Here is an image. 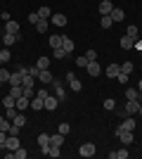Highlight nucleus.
<instances>
[{
    "mask_svg": "<svg viewBox=\"0 0 142 159\" xmlns=\"http://www.w3.org/2000/svg\"><path fill=\"white\" fill-rule=\"evenodd\" d=\"M67 83L71 86V90H74V93H81V90H83L81 79H78V76H76L74 71H69V74H67Z\"/></svg>",
    "mask_w": 142,
    "mask_h": 159,
    "instance_id": "1",
    "label": "nucleus"
},
{
    "mask_svg": "<svg viewBox=\"0 0 142 159\" xmlns=\"http://www.w3.org/2000/svg\"><path fill=\"white\" fill-rule=\"evenodd\" d=\"M21 40V33H7V31H2V45L5 48H12L14 43H19Z\"/></svg>",
    "mask_w": 142,
    "mask_h": 159,
    "instance_id": "2",
    "label": "nucleus"
},
{
    "mask_svg": "<svg viewBox=\"0 0 142 159\" xmlns=\"http://www.w3.org/2000/svg\"><path fill=\"white\" fill-rule=\"evenodd\" d=\"M116 135H118V138H121V143H123V145H126V147H128L130 143H133V140H135V135H133V131H123L121 126L116 128Z\"/></svg>",
    "mask_w": 142,
    "mask_h": 159,
    "instance_id": "3",
    "label": "nucleus"
},
{
    "mask_svg": "<svg viewBox=\"0 0 142 159\" xmlns=\"http://www.w3.org/2000/svg\"><path fill=\"white\" fill-rule=\"evenodd\" d=\"M95 152H97L95 143H83V145L78 147V154H81V157H95Z\"/></svg>",
    "mask_w": 142,
    "mask_h": 159,
    "instance_id": "4",
    "label": "nucleus"
},
{
    "mask_svg": "<svg viewBox=\"0 0 142 159\" xmlns=\"http://www.w3.org/2000/svg\"><path fill=\"white\" fill-rule=\"evenodd\" d=\"M17 147H21V143H19V135H7L5 145H2V150H10V152H14Z\"/></svg>",
    "mask_w": 142,
    "mask_h": 159,
    "instance_id": "5",
    "label": "nucleus"
},
{
    "mask_svg": "<svg viewBox=\"0 0 142 159\" xmlns=\"http://www.w3.org/2000/svg\"><path fill=\"white\" fill-rule=\"evenodd\" d=\"M52 86H54V98L59 100V102H64V100H67V93H64V88H62V81L52 79Z\"/></svg>",
    "mask_w": 142,
    "mask_h": 159,
    "instance_id": "6",
    "label": "nucleus"
},
{
    "mask_svg": "<svg viewBox=\"0 0 142 159\" xmlns=\"http://www.w3.org/2000/svg\"><path fill=\"white\" fill-rule=\"evenodd\" d=\"M85 71H88V76H100V74H102V66H100V62H97V60L88 62V64H85Z\"/></svg>",
    "mask_w": 142,
    "mask_h": 159,
    "instance_id": "7",
    "label": "nucleus"
},
{
    "mask_svg": "<svg viewBox=\"0 0 142 159\" xmlns=\"http://www.w3.org/2000/svg\"><path fill=\"white\" fill-rule=\"evenodd\" d=\"M140 107V100H126V114H137Z\"/></svg>",
    "mask_w": 142,
    "mask_h": 159,
    "instance_id": "8",
    "label": "nucleus"
},
{
    "mask_svg": "<svg viewBox=\"0 0 142 159\" xmlns=\"http://www.w3.org/2000/svg\"><path fill=\"white\" fill-rule=\"evenodd\" d=\"M31 107H33L36 112H41V109H45V98H43V95H38V93H36L33 98H31Z\"/></svg>",
    "mask_w": 142,
    "mask_h": 159,
    "instance_id": "9",
    "label": "nucleus"
},
{
    "mask_svg": "<svg viewBox=\"0 0 142 159\" xmlns=\"http://www.w3.org/2000/svg\"><path fill=\"white\" fill-rule=\"evenodd\" d=\"M28 107H31V98L19 95V98H17V109H19V112H24V109H28Z\"/></svg>",
    "mask_w": 142,
    "mask_h": 159,
    "instance_id": "10",
    "label": "nucleus"
},
{
    "mask_svg": "<svg viewBox=\"0 0 142 159\" xmlns=\"http://www.w3.org/2000/svg\"><path fill=\"white\" fill-rule=\"evenodd\" d=\"M64 138H67V135H62L59 131H57V133H52V135H50V145L62 147V145H64Z\"/></svg>",
    "mask_w": 142,
    "mask_h": 159,
    "instance_id": "11",
    "label": "nucleus"
},
{
    "mask_svg": "<svg viewBox=\"0 0 142 159\" xmlns=\"http://www.w3.org/2000/svg\"><path fill=\"white\" fill-rule=\"evenodd\" d=\"M135 126H137V121L133 119V116H126V119H123V124H121L123 131H135Z\"/></svg>",
    "mask_w": 142,
    "mask_h": 159,
    "instance_id": "12",
    "label": "nucleus"
},
{
    "mask_svg": "<svg viewBox=\"0 0 142 159\" xmlns=\"http://www.w3.org/2000/svg\"><path fill=\"white\" fill-rule=\"evenodd\" d=\"M97 10H100V14H111V10H114V2H109V0H102Z\"/></svg>",
    "mask_w": 142,
    "mask_h": 159,
    "instance_id": "13",
    "label": "nucleus"
},
{
    "mask_svg": "<svg viewBox=\"0 0 142 159\" xmlns=\"http://www.w3.org/2000/svg\"><path fill=\"white\" fill-rule=\"evenodd\" d=\"M109 17H111V19H114V24H116V21H123V19H126V12H123L121 7H114Z\"/></svg>",
    "mask_w": 142,
    "mask_h": 159,
    "instance_id": "14",
    "label": "nucleus"
},
{
    "mask_svg": "<svg viewBox=\"0 0 142 159\" xmlns=\"http://www.w3.org/2000/svg\"><path fill=\"white\" fill-rule=\"evenodd\" d=\"M38 79H41V83L50 86V83H52V74H50V69H41V74H38Z\"/></svg>",
    "mask_w": 142,
    "mask_h": 159,
    "instance_id": "15",
    "label": "nucleus"
},
{
    "mask_svg": "<svg viewBox=\"0 0 142 159\" xmlns=\"http://www.w3.org/2000/svg\"><path fill=\"white\" fill-rule=\"evenodd\" d=\"M57 105H59V100L54 98V95H47V98H45V109L54 112V109H57Z\"/></svg>",
    "mask_w": 142,
    "mask_h": 159,
    "instance_id": "16",
    "label": "nucleus"
},
{
    "mask_svg": "<svg viewBox=\"0 0 142 159\" xmlns=\"http://www.w3.org/2000/svg\"><path fill=\"white\" fill-rule=\"evenodd\" d=\"M5 31H7V33H21V31H19V21H14V19L5 21Z\"/></svg>",
    "mask_w": 142,
    "mask_h": 159,
    "instance_id": "17",
    "label": "nucleus"
},
{
    "mask_svg": "<svg viewBox=\"0 0 142 159\" xmlns=\"http://www.w3.org/2000/svg\"><path fill=\"white\" fill-rule=\"evenodd\" d=\"M50 19H52V24H54V26H67V17H64V14H62V12L52 14Z\"/></svg>",
    "mask_w": 142,
    "mask_h": 159,
    "instance_id": "18",
    "label": "nucleus"
},
{
    "mask_svg": "<svg viewBox=\"0 0 142 159\" xmlns=\"http://www.w3.org/2000/svg\"><path fill=\"white\" fill-rule=\"evenodd\" d=\"M21 76H24V74H19V71H12V74H10V81H7L10 88H12V86H21Z\"/></svg>",
    "mask_w": 142,
    "mask_h": 159,
    "instance_id": "19",
    "label": "nucleus"
},
{
    "mask_svg": "<svg viewBox=\"0 0 142 159\" xmlns=\"http://www.w3.org/2000/svg\"><path fill=\"white\" fill-rule=\"evenodd\" d=\"M118 74H121V64H109L107 66V76L109 79H116Z\"/></svg>",
    "mask_w": 142,
    "mask_h": 159,
    "instance_id": "20",
    "label": "nucleus"
},
{
    "mask_svg": "<svg viewBox=\"0 0 142 159\" xmlns=\"http://www.w3.org/2000/svg\"><path fill=\"white\" fill-rule=\"evenodd\" d=\"M2 107H5V109H10V107H17V98H14L12 93L5 95V98H2Z\"/></svg>",
    "mask_w": 142,
    "mask_h": 159,
    "instance_id": "21",
    "label": "nucleus"
},
{
    "mask_svg": "<svg viewBox=\"0 0 142 159\" xmlns=\"http://www.w3.org/2000/svg\"><path fill=\"white\" fill-rule=\"evenodd\" d=\"M62 48L67 50V55H71V52H74V48H76V43H74L71 38H67V36H64V40H62Z\"/></svg>",
    "mask_w": 142,
    "mask_h": 159,
    "instance_id": "22",
    "label": "nucleus"
},
{
    "mask_svg": "<svg viewBox=\"0 0 142 159\" xmlns=\"http://www.w3.org/2000/svg\"><path fill=\"white\" fill-rule=\"evenodd\" d=\"M62 40H64V36H59V33H52V36H50V45H52V50H54V48H62Z\"/></svg>",
    "mask_w": 142,
    "mask_h": 159,
    "instance_id": "23",
    "label": "nucleus"
},
{
    "mask_svg": "<svg viewBox=\"0 0 142 159\" xmlns=\"http://www.w3.org/2000/svg\"><path fill=\"white\" fill-rule=\"evenodd\" d=\"M109 159H128V150H116V152H109Z\"/></svg>",
    "mask_w": 142,
    "mask_h": 159,
    "instance_id": "24",
    "label": "nucleus"
},
{
    "mask_svg": "<svg viewBox=\"0 0 142 159\" xmlns=\"http://www.w3.org/2000/svg\"><path fill=\"white\" fill-rule=\"evenodd\" d=\"M12 124H17L19 128H24V126H26V116H24L21 112H17V114H14V119H12Z\"/></svg>",
    "mask_w": 142,
    "mask_h": 159,
    "instance_id": "25",
    "label": "nucleus"
},
{
    "mask_svg": "<svg viewBox=\"0 0 142 159\" xmlns=\"http://www.w3.org/2000/svg\"><path fill=\"white\" fill-rule=\"evenodd\" d=\"M100 26H102V29H111V26H114V19H111L109 14H102V19H100Z\"/></svg>",
    "mask_w": 142,
    "mask_h": 159,
    "instance_id": "26",
    "label": "nucleus"
},
{
    "mask_svg": "<svg viewBox=\"0 0 142 159\" xmlns=\"http://www.w3.org/2000/svg\"><path fill=\"white\" fill-rule=\"evenodd\" d=\"M133 45H135V38H130V36H123L121 38V48L123 50H130Z\"/></svg>",
    "mask_w": 142,
    "mask_h": 159,
    "instance_id": "27",
    "label": "nucleus"
},
{
    "mask_svg": "<svg viewBox=\"0 0 142 159\" xmlns=\"http://www.w3.org/2000/svg\"><path fill=\"white\" fill-rule=\"evenodd\" d=\"M137 98H140L137 88H126V100H137Z\"/></svg>",
    "mask_w": 142,
    "mask_h": 159,
    "instance_id": "28",
    "label": "nucleus"
},
{
    "mask_svg": "<svg viewBox=\"0 0 142 159\" xmlns=\"http://www.w3.org/2000/svg\"><path fill=\"white\" fill-rule=\"evenodd\" d=\"M36 31L38 33H47V19H38L36 21Z\"/></svg>",
    "mask_w": 142,
    "mask_h": 159,
    "instance_id": "29",
    "label": "nucleus"
},
{
    "mask_svg": "<svg viewBox=\"0 0 142 159\" xmlns=\"http://www.w3.org/2000/svg\"><path fill=\"white\" fill-rule=\"evenodd\" d=\"M10 126H12V121L7 119V116H0V131H10Z\"/></svg>",
    "mask_w": 142,
    "mask_h": 159,
    "instance_id": "30",
    "label": "nucleus"
},
{
    "mask_svg": "<svg viewBox=\"0 0 142 159\" xmlns=\"http://www.w3.org/2000/svg\"><path fill=\"white\" fill-rule=\"evenodd\" d=\"M36 66H38V69H47V66H50V57H38Z\"/></svg>",
    "mask_w": 142,
    "mask_h": 159,
    "instance_id": "31",
    "label": "nucleus"
},
{
    "mask_svg": "<svg viewBox=\"0 0 142 159\" xmlns=\"http://www.w3.org/2000/svg\"><path fill=\"white\" fill-rule=\"evenodd\" d=\"M54 60H64V57H69V55H67V50H64V48H54Z\"/></svg>",
    "mask_w": 142,
    "mask_h": 159,
    "instance_id": "32",
    "label": "nucleus"
},
{
    "mask_svg": "<svg viewBox=\"0 0 142 159\" xmlns=\"http://www.w3.org/2000/svg\"><path fill=\"white\" fill-rule=\"evenodd\" d=\"M0 60H2V64L12 60V55H10V48H2V50H0Z\"/></svg>",
    "mask_w": 142,
    "mask_h": 159,
    "instance_id": "33",
    "label": "nucleus"
},
{
    "mask_svg": "<svg viewBox=\"0 0 142 159\" xmlns=\"http://www.w3.org/2000/svg\"><path fill=\"white\" fill-rule=\"evenodd\" d=\"M38 17H41V19H50V17H52L50 7H41V10H38Z\"/></svg>",
    "mask_w": 142,
    "mask_h": 159,
    "instance_id": "34",
    "label": "nucleus"
},
{
    "mask_svg": "<svg viewBox=\"0 0 142 159\" xmlns=\"http://www.w3.org/2000/svg\"><path fill=\"white\" fill-rule=\"evenodd\" d=\"M104 109H107V112L116 109V100H114V98H107V100H104Z\"/></svg>",
    "mask_w": 142,
    "mask_h": 159,
    "instance_id": "35",
    "label": "nucleus"
},
{
    "mask_svg": "<svg viewBox=\"0 0 142 159\" xmlns=\"http://www.w3.org/2000/svg\"><path fill=\"white\" fill-rule=\"evenodd\" d=\"M33 79H36V76H31V74H24V76H21V86H33Z\"/></svg>",
    "mask_w": 142,
    "mask_h": 159,
    "instance_id": "36",
    "label": "nucleus"
},
{
    "mask_svg": "<svg viewBox=\"0 0 142 159\" xmlns=\"http://www.w3.org/2000/svg\"><path fill=\"white\" fill-rule=\"evenodd\" d=\"M10 74H12V71H7L5 66H0V81H2V83H7V81H10Z\"/></svg>",
    "mask_w": 142,
    "mask_h": 159,
    "instance_id": "37",
    "label": "nucleus"
},
{
    "mask_svg": "<svg viewBox=\"0 0 142 159\" xmlns=\"http://www.w3.org/2000/svg\"><path fill=\"white\" fill-rule=\"evenodd\" d=\"M133 69H135V66H133V62H123V64H121V71H123V74H133Z\"/></svg>",
    "mask_w": 142,
    "mask_h": 159,
    "instance_id": "38",
    "label": "nucleus"
},
{
    "mask_svg": "<svg viewBox=\"0 0 142 159\" xmlns=\"http://www.w3.org/2000/svg\"><path fill=\"white\" fill-rule=\"evenodd\" d=\"M26 150H24V147H17V150H14V159H26Z\"/></svg>",
    "mask_w": 142,
    "mask_h": 159,
    "instance_id": "39",
    "label": "nucleus"
},
{
    "mask_svg": "<svg viewBox=\"0 0 142 159\" xmlns=\"http://www.w3.org/2000/svg\"><path fill=\"white\" fill-rule=\"evenodd\" d=\"M57 131H59L62 135H69V131H71V126H69L67 121H62V124H59V128H57Z\"/></svg>",
    "mask_w": 142,
    "mask_h": 159,
    "instance_id": "40",
    "label": "nucleus"
},
{
    "mask_svg": "<svg viewBox=\"0 0 142 159\" xmlns=\"http://www.w3.org/2000/svg\"><path fill=\"white\" fill-rule=\"evenodd\" d=\"M50 143V133H41L38 135V145H47Z\"/></svg>",
    "mask_w": 142,
    "mask_h": 159,
    "instance_id": "41",
    "label": "nucleus"
},
{
    "mask_svg": "<svg viewBox=\"0 0 142 159\" xmlns=\"http://www.w3.org/2000/svg\"><path fill=\"white\" fill-rule=\"evenodd\" d=\"M128 79H130V76H128V74H118V76H116V81H118V83H123V86H126V83H128Z\"/></svg>",
    "mask_w": 142,
    "mask_h": 159,
    "instance_id": "42",
    "label": "nucleus"
},
{
    "mask_svg": "<svg viewBox=\"0 0 142 159\" xmlns=\"http://www.w3.org/2000/svg\"><path fill=\"white\" fill-rule=\"evenodd\" d=\"M85 64H88V60H85V55H83V57H76V66H81V69H85Z\"/></svg>",
    "mask_w": 142,
    "mask_h": 159,
    "instance_id": "43",
    "label": "nucleus"
},
{
    "mask_svg": "<svg viewBox=\"0 0 142 159\" xmlns=\"http://www.w3.org/2000/svg\"><path fill=\"white\" fill-rule=\"evenodd\" d=\"M126 36H130V38H135V36H137V26H135V24H130V26H128V33H126Z\"/></svg>",
    "mask_w": 142,
    "mask_h": 159,
    "instance_id": "44",
    "label": "nucleus"
},
{
    "mask_svg": "<svg viewBox=\"0 0 142 159\" xmlns=\"http://www.w3.org/2000/svg\"><path fill=\"white\" fill-rule=\"evenodd\" d=\"M7 135H19V126H17V124H12V126H10V131H7Z\"/></svg>",
    "mask_w": 142,
    "mask_h": 159,
    "instance_id": "45",
    "label": "nucleus"
},
{
    "mask_svg": "<svg viewBox=\"0 0 142 159\" xmlns=\"http://www.w3.org/2000/svg\"><path fill=\"white\" fill-rule=\"evenodd\" d=\"M24 95H26V98H33V86H24Z\"/></svg>",
    "mask_w": 142,
    "mask_h": 159,
    "instance_id": "46",
    "label": "nucleus"
},
{
    "mask_svg": "<svg viewBox=\"0 0 142 159\" xmlns=\"http://www.w3.org/2000/svg\"><path fill=\"white\" fill-rule=\"evenodd\" d=\"M85 60H88V62L97 60V52H95V50H88V52H85Z\"/></svg>",
    "mask_w": 142,
    "mask_h": 159,
    "instance_id": "47",
    "label": "nucleus"
},
{
    "mask_svg": "<svg viewBox=\"0 0 142 159\" xmlns=\"http://www.w3.org/2000/svg\"><path fill=\"white\" fill-rule=\"evenodd\" d=\"M38 19H41V17H38V12H31V14H28V21H31L33 26H36V21H38Z\"/></svg>",
    "mask_w": 142,
    "mask_h": 159,
    "instance_id": "48",
    "label": "nucleus"
},
{
    "mask_svg": "<svg viewBox=\"0 0 142 159\" xmlns=\"http://www.w3.org/2000/svg\"><path fill=\"white\" fill-rule=\"evenodd\" d=\"M28 74H31V76H36V79H38V74H41V69H38V66H28Z\"/></svg>",
    "mask_w": 142,
    "mask_h": 159,
    "instance_id": "49",
    "label": "nucleus"
},
{
    "mask_svg": "<svg viewBox=\"0 0 142 159\" xmlns=\"http://www.w3.org/2000/svg\"><path fill=\"white\" fill-rule=\"evenodd\" d=\"M5 140H7V133H5V131H0V147L5 145Z\"/></svg>",
    "mask_w": 142,
    "mask_h": 159,
    "instance_id": "50",
    "label": "nucleus"
},
{
    "mask_svg": "<svg viewBox=\"0 0 142 159\" xmlns=\"http://www.w3.org/2000/svg\"><path fill=\"white\" fill-rule=\"evenodd\" d=\"M133 48H135V50H140V52H142V40H135V45H133Z\"/></svg>",
    "mask_w": 142,
    "mask_h": 159,
    "instance_id": "51",
    "label": "nucleus"
},
{
    "mask_svg": "<svg viewBox=\"0 0 142 159\" xmlns=\"http://www.w3.org/2000/svg\"><path fill=\"white\" fill-rule=\"evenodd\" d=\"M137 90H140V93H142V79H140V83H137Z\"/></svg>",
    "mask_w": 142,
    "mask_h": 159,
    "instance_id": "52",
    "label": "nucleus"
},
{
    "mask_svg": "<svg viewBox=\"0 0 142 159\" xmlns=\"http://www.w3.org/2000/svg\"><path fill=\"white\" fill-rule=\"evenodd\" d=\"M137 100H140V105H142V93H140V98H137Z\"/></svg>",
    "mask_w": 142,
    "mask_h": 159,
    "instance_id": "53",
    "label": "nucleus"
},
{
    "mask_svg": "<svg viewBox=\"0 0 142 159\" xmlns=\"http://www.w3.org/2000/svg\"><path fill=\"white\" fill-rule=\"evenodd\" d=\"M0 66H2V60H0Z\"/></svg>",
    "mask_w": 142,
    "mask_h": 159,
    "instance_id": "54",
    "label": "nucleus"
},
{
    "mask_svg": "<svg viewBox=\"0 0 142 159\" xmlns=\"http://www.w3.org/2000/svg\"><path fill=\"white\" fill-rule=\"evenodd\" d=\"M109 2H114V0H109Z\"/></svg>",
    "mask_w": 142,
    "mask_h": 159,
    "instance_id": "55",
    "label": "nucleus"
},
{
    "mask_svg": "<svg viewBox=\"0 0 142 159\" xmlns=\"http://www.w3.org/2000/svg\"><path fill=\"white\" fill-rule=\"evenodd\" d=\"M0 86H2V81H0Z\"/></svg>",
    "mask_w": 142,
    "mask_h": 159,
    "instance_id": "56",
    "label": "nucleus"
},
{
    "mask_svg": "<svg viewBox=\"0 0 142 159\" xmlns=\"http://www.w3.org/2000/svg\"><path fill=\"white\" fill-rule=\"evenodd\" d=\"M140 57H142V52H140Z\"/></svg>",
    "mask_w": 142,
    "mask_h": 159,
    "instance_id": "57",
    "label": "nucleus"
}]
</instances>
